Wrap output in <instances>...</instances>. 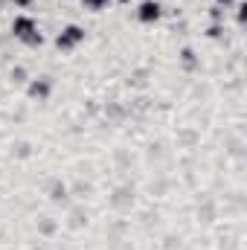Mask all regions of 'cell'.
<instances>
[{"mask_svg":"<svg viewBox=\"0 0 247 250\" xmlns=\"http://www.w3.org/2000/svg\"><path fill=\"white\" fill-rule=\"evenodd\" d=\"M82 41H84V29H82L79 23H67L62 32H59V38H56V47H59L62 53H70V50H76Z\"/></svg>","mask_w":247,"mask_h":250,"instance_id":"obj_1","label":"cell"},{"mask_svg":"<svg viewBox=\"0 0 247 250\" xmlns=\"http://www.w3.org/2000/svg\"><path fill=\"white\" fill-rule=\"evenodd\" d=\"M32 32H38V23H35V18H29V15H18V18L12 21V35H15L18 41H26Z\"/></svg>","mask_w":247,"mask_h":250,"instance_id":"obj_2","label":"cell"},{"mask_svg":"<svg viewBox=\"0 0 247 250\" xmlns=\"http://www.w3.org/2000/svg\"><path fill=\"white\" fill-rule=\"evenodd\" d=\"M26 93H29V99H35V102H44V99H50V93H53V82H50L47 76H41V79H32V82H29V87H26Z\"/></svg>","mask_w":247,"mask_h":250,"instance_id":"obj_3","label":"cell"},{"mask_svg":"<svg viewBox=\"0 0 247 250\" xmlns=\"http://www.w3.org/2000/svg\"><path fill=\"white\" fill-rule=\"evenodd\" d=\"M137 18H140V23H157L163 18V6L157 0H143V6L137 9Z\"/></svg>","mask_w":247,"mask_h":250,"instance_id":"obj_4","label":"cell"},{"mask_svg":"<svg viewBox=\"0 0 247 250\" xmlns=\"http://www.w3.org/2000/svg\"><path fill=\"white\" fill-rule=\"evenodd\" d=\"M47 195H50V201H56V204H62V201H67V195H70V189H67V184H64V181H53V184L47 187Z\"/></svg>","mask_w":247,"mask_h":250,"instance_id":"obj_5","label":"cell"},{"mask_svg":"<svg viewBox=\"0 0 247 250\" xmlns=\"http://www.w3.org/2000/svg\"><path fill=\"white\" fill-rule=\"evenodd\" d=\"M181 64H184L186 70H195V67H198V56H195L192 47H184V50H181Z\"/></svg>","mask_w":247,"mask_h":250,"instance_id":"obj_6","label":"cell"},{"mask_svg":"<svg viewBox=\"0 0 247 250\" xmlns=\"http://www.w3.org/2000/svg\"><path fill=\"white\" fill-rule=\"evenodd\" d=\"M108 3H111V0H82V6H84L87 12H102Z\"/></svg>","mask_w":247,"mask_h":250,"instance_id":"obj_7","label":"cell"},{"mask_svg":"<svg viewBox=\"0 0 247 250\" xmlns=\"http://www.w3.org/2000/svg\"><path fill=\"white\" fill-rule=\"evenodd\" d=\"M26 79H29V76H26V67H15V70H12V82H15V84H23Z\"/></svg>","mask_w":247,"mask_h":250,"instance_id":"obj_8","label":"cell"},{"mask_svg":"<svg viewBox=\"0 0 247 250\" xmlns=\"http://www.w3.org/2000/svg\"><path fill=\"white\" fill-rule=\"evenodd\" d=\"M23 44H26V47H41V44H44V35H41V32H32Z\"/></svg>","mask_w":247,"mask_h":250,"instance_id":"obj_9","label":"cell"},{"mask_svg":"<svg viewBox=\"0 0 247 250\" xmlns=\"http://www.w3.org/2000/svg\"><path fill=\"white\" fill-rule=\"evenodd\" d=\"M221 35H224V26H221V23H212V26L206 29V38H221Z\"/></svg>","mask_w":247,"mask_h":250,"instance_id":"obj_10","label":"cell"},{"mask_svg":"<svg viewBox=\"0 0 247 250\" xmlns=\"http://www.w3.org/2000/svg\"><path fill=\"white\" fill-rule=\"evenodd\" d=\"M209 18H212V23H221V21H224V12H221V6H215V9L209 12Z\"/></svg>","mask_w":247,"mask_h":250,"instance_id":"obj_11","label":"cell"},{"mask_svg":"<svg viewBox=\"0 0 247 250\" xmlns=\"http://www.w3.org/2000/svg\"><path fill=\"white\" fill-rule=\"evenodd\" d=\"M41 233H44V236L56 233V221H41Z\"/></svg>","mask_w":247,"mask_h":250,"instance_id":"obj_12","label":"cell"},{"mask_svg":"<svg viewBox=\"0 0 247 250\" xmlns=\"http://www.w3.org/2000/svg\"><path fill=\"white\" fill-rule=\"evenodd\" d=\"M12 3H15V6H21V9H26V6H32L35 0H12Z\"/></svg>","mask_w":247,"mask_h":250,"instance_id":"obj_13","label":"cell"},{"mask_svg":"<svg viewBox=\"0 0 247 250\" xmlns=\"http://www.w3.org/2000/svg\"><path fill=\"white\" fill-rule=\"evenodd\" d=\"M215 3H218L221 9H227V6H230V3H236V0H215Z\"/></svg>","mask_w":247,"mask_h":250,"instance_id":"obj_14","label":"cell"},{"mask_svg":"<svg viewBox=\"0 0 247 250\" xmlns=\"http://www.w3.org/2000/svg\"><path fill=\"white\" fill-rule=\"evenodd\" d=\"M117 3H131V0H117Z\"/></svg>","mask_w":247,"mask_h":250,"instance_id":"obj_15","label":"cell"}]
</instances>
